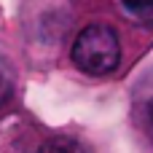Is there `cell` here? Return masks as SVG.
Wrapping results in <instances>:
<instances>
[{"label":"cell","instance_id":"5b68a950","mask_svg":"<svg viewBox=\"0 0 153 153\" xmlns=\"http://www.w3.org/2000/svg\"><path fill=\"white\" fill-rule=\"evenodd\" d=\"M121 3H124V8H126L129 13H134V16H145V19L153 16V0H121Z\"/></svg>","mask_w":153,"mask_h":153},{"label":"cell","instance_id":"7a4b0ae2","mask_svg":"<svg viewBox=\"0 0 153 153\" xmlns=\"http://www.w3.org/2000/svg\"><path fill=\"white\" fill-rule=\"evenodd\" d=\"M132 121L145 137L153 140V70L143 73L132 89Z\"/></svg>","mask_w":153,"mask_h":153},{"label":"cell","instance_id":"277c9868","mask_svg":"<svg viewBox=\"0 0 153 153\" xmlns=\"http://www.w3.org/2000/svg\"><path fill=\"white\" fill-rule=\"evenodd\" d=\"M13 89H16V73H13V65L0 56V108H5L13 97Z\"/></svg>","mask_w":153,"mask_h":153},{"label":"cell","instance_id":"3957f363","mask_svg":"<svg viewBox=\"0 0 153 153\" xmlns=\"http://www.w3.org/2000/svg\"><path fill=\"white\" fill-rule=\"evenodd\" d=\"M38 153H91V151L86 143H81L75 137H51L38 148Z\"/></svg>","mask_w":153,"mask_h":153},{"label":"cell","instance_id":"6da1fadb","mask_svg":"<svg viewBox=\"0 0 153 153\" xmlns=\"http://www.w3.org/2000/svg\"><path fill=\"white\" fill-rule=\"evenodd\" d=\"M73 65L86 75H108L121 62V43L113 27L89 24L78 32L73 43Z\"/></svg>","mask_w":153,"mask_h":153}]
</instances>
